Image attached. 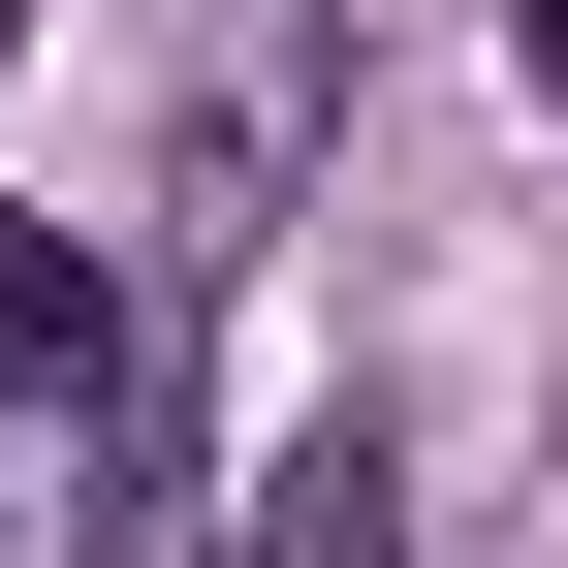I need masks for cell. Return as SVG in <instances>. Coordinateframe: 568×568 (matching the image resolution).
<instances>
[{
    "label": "cell",
    "mask_w": 568,
    "mask_h": 568,
    "mask_svg": "<svg viewBox=\"0 0 568 568\" xmlns=\"http://www.w3.org/2000/svg\"><path fill=\"white\" fill-rule=\"evenodd\" d=\"M506 63H537V95H568V0H506Z\"/></svg>",
    "instance_id": "cell-3"
},
{
    "label": "cell",
    "mask_w": 568,
    "mask_h": 568,
    "mask_svg": "<svg viewBox=\"0 0 568 568\" xmlns=\"http://www.w3.org/2000/svg\"><path fill=\"white\" fill-rule=\"evenodd\" d=\"M0 379H32V410H95V443H126V410H159V316H126V284L63 253V222H0Z\"/></svg>",
    "instance_id": "cell-1"
},
{
    "label": "cell",
    "mask_w": 568,
    "mask_h": 568,
    "mask_svg": "<svg viewBox=\"0 0 568 568\" xmlns=\"http://www.w3.org/2000/svg\"><path fill=\"white\" fill-rule=\"evenodd\" d=\"M253 568H410V474H379V410H316V443L253 474Z\"/></svg>",
    "instance_id": "cell-2"
},
{
    "label": "cell",
    "mask_w": 568,
    "mask_h": 568,
    "mask_svg": "<svg viewBox=\"0 0 568 568\" xmlns=\"http://www.w3.org/2000/svg\"><path fill=\"white\" fill-rule=\"evenodd\" d=\"M0 32H32V0H0Z\"/></svg>",
    "instance_id": "cell-4"
}]
</instances>
